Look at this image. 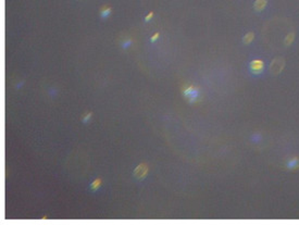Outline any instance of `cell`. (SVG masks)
<instances>
[{
	"mask_svg": "<svg viewBox=\"0 0 299 225\" xmlns=\"http://www.w3.org/2000/svg\"><path fill=\"white\" fill-rule=\"evenodd\" d=\"M182 94L184 98L187 100L188 103L193 105L196 103L201 99V91L200 88L196 86V85L191 84V83H187L182 87Z\"/></svg>",
	"mask_w": 299,
	"mask_h": 225,
	"instance_id": "6da1fadb",
	"label": "cell"
},
{
	"mask_svg": "<svg viewBox=\"0 0 299 225\" xmlns=\"http://www.w3.org/2000/svg\"><path fill=\"white\" fill-rule=\"evenodd\" d=\"M249 71L251 74L260 75L264 71V62L261 59H254L249 63Z\"/></svg>",
	"mask_w": 299,
	"mask_h": 225,
	"instance_id": "7a4b0ae2",
	"label": "cell"
},
{
	"mask_svg": "<svg viewBox=\"0 0 299 225\" xmlns=\"http://www.w3.org/2000/svg\"><path fill=\"white\" fill-rule=\"evenodd\" d=\"M148 172H149V168L146 163H139V164L135 168L133 174L134 176L137 178L138 180H143L146 178V176L148 175Z\"/></svg>",
	"mask_w": 299,
	"mask_h": 225,
	"instance_id": "3957f363",
	"label": "cell"
},
{
	"mask_svg": "<svg viewBox=\"0 0 299 225\" xmlns=\"http://www.w3.org/2000/svg\"><path fill=\"white\" fill-rule=\"evenodd\" d=\"M111 13H112V8L110 6H108V4H103L99 9V14H100V18L102 20H106V19L109 18Z\"/></svg>",
	"mask_w": 299,
	"mask_h": 225,
	"instance_id": "277c9868",
	"label": "cell"
},
{
	"mask_svg": "<svg viewBox=\"0 0 299 225\" xmlns=\"http://www.w3.org/2000/svg\"><path fill=\"white\" fill-rule=\"evenodd\" d=\"M133 44H134V39L132 38L131 36L123 37V38L120 40V46H121V48H122L123 50H127Z\"/></svg>",
	"mask_w": 299,
	"mask_h": 225,
	"instance_id": "5b68a950",
	"label": "cell"
},
{
	"mask_svg": "<svg viewBox=\"0 0 299 225\" xmlns=\"http://www.w3.org/2000/svg\"><path fill=\"white\" fill-rule=\"evenodd\" d=\"M286 168L288 170H296L299 168V158L298 157H293L290 159L287 160L286 162Z\"/></svg>",
	"mask_w": 299,
	"mask_h": 225,
	"instance_id": "8992f818",
	"label": "cell"
},
{
	"mask_svg": "<svg viewBox=\"0 0 299 225\" xmlns=\"http://www.w3.org/2000/svg\"><path fill=\"white\" fill-rule=\"evenodd\" d=\"M101 185H102V178L101 177H97V178H95V180L90 183V189L94 190V192H96V190H98V189L101 187Z\"/></svg>",
	"mask_w": 299,
	"mask_h": 225,
	"instance_id": "52a82bcc",
	"label": "cell"
},
{
	"mask_svg": "<svg viewBox=\"0 0 299 225\" xmlns=\"http://www.w3.org/2000/svg\"><path fill=\"white\" fill-rule=\"evenodd\" d=\"M266 3H268V0H256V2H254V10L262 11L266 8Z\"/></svg>",
	"mask_w": 299,
	"mask_h": 225,
	"instance_id": "ba28073f",
	"label": "cell"
},
{
	"mask_svg": "<svg viewBox=\"0 0 299 225\" xmlns=\"http://www.w3.org/2000/svg\"><path fill=\"white\" fill-rule=\"evenodd\" d=\"M262 139H263L262 134H261V133H259V132L254 133V134L250 136V140L252 141L254 144H259L260 141H262Z\"/></svg>",
	"mask_w": 299,
	"mask_h": 225,
	"instance_id": "9c48e42d",
	"label": "cell"
},
{
	"mask_svg": "<svg viewBox=\"0 0 299 225\" xmlns=\"http://www.w3.org/2000/svg\"><path fill=\"white\" fill-rule=\"evenodd\" d=\"M254 33H252V32H249V33H247L245 36L242 37V42H244L245 45H249V44L254 40Z\"/></svg>",
	"mask_w": 299,
	"mask_h": 225,
	"instance_id": "30bf717a",
	"label": "cell"
},
{
	"mask_svg": "<svg viewBox=\"0 0 299 225\" xmlns=\"http://www.w3.org/2000/svg\"><path fill=\"white\" fill-rule=\"evenodd\" d=\"M91 117H93V112H91V111L85 112V113L83 114V117H82V122H83L84 124H87L90 121Z\"/></svg>",
	"mask_w": 299,
	"mask_h": 225,
	"instance_id": "8fae6325",
	"label": "cell"
},
{
	"mask_svg": "<svg viewBox=\"0 0 299 225\" xmlns=\"http://www.w3.org/2000/svg\"><path fill=\"white\" fill-rule=\"evenodd\" d=\"M294 39H295V34H294V33H289L286 36V38H285V40H284L285 46L292 45V44H293V42H294Z\"/></svg>",
	"mask_w": 299,
	"mask_h": 225,
	"instance_id": "7c38bea8",
	"label": "cell"
},
{
	"mask_svg": "<svg viewBox=\"0 0 299 225\" xmlns=\"http://www.w3.org/2000/svg\"><path fill=\"white\" fill-rule=\"evenodd\" d=\"M153 15H155V12H153V11H150V12L148 13V14H147L145 18H144V21L146 22V23H147V22H149L150 20L153 18Z\"/></svg>",
	"mask_w": 299,
	"mask_h": 225,
	"instance_id": "4fadbf2b",
	"label": "cell"
},
{
	"mask_svg": "<svg viewBox=\"0 0 299 225\" xmlns=\"http://www.w3.org/2000/svg\"><path fill=\"white\" fill-rule=\"evenodd\" d=\"M159 37H160V34H159L158 32H157V33H155V34H153V35H152V36L150 37V42H157V40H158Z\"/></svg>",
	"mask_w": 299,
	"mask_h": 225,
	"instance_id": "5bb4252c",
	"label": "cell"
},
{
	"mask_svg": "<svg viewBox=\"0 0 299 225\" xmlns=\"http://www.w3.org/2000/svg\"><path fill=\"white\" fill-rule=\"evenodd\" d=\"M24 82H25V81H24V79H22V82H19L18 84L15 85V88H16V89H20V88H22V87H23V85H24Z\"/></svg>",
	"mask_w": 299,
	"mask_h": 225,
	"instance_id": "9a60e30c",
	"label": "cell"
}]
</instances>
